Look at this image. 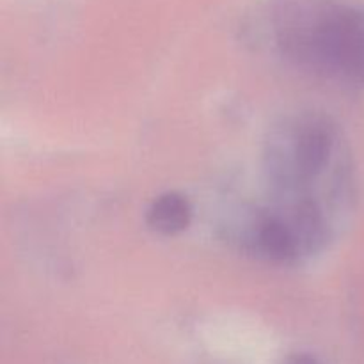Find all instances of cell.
<instances>
[{
  "instance_id": "obj_5",
  "label": "cell",
  "mask_w": 364,
  "mask_h": 364,
  "mask_svg": "<svg viewBox=\"0 0 364 364\" xmlns=\"http://www.w3.org/2000/svg\"><path fill=\"white\" fill-rule=\"evenodd\" d=\"M290 364H316L315 359L308 358V355H295L294 359H291Z\"/></svg>"
},
{
  "instance_id": "obj_4",
  "label": "cell",
  "mask_w": 364,
  "mask_h": 364,
  "mask_svg": "<svg viewBox=\"0 0 364 364\" xmlns=\"http://www.w3.org/2000/svg\"><path fill=\"white\" fill-rule=\"evenodd\" d=\"M258 242L263 252L277 262H287L294 258L297 252V237L294 231L283 220L272 219V217L263 220L259 226Z\"/></svg>"
},
{
  "instance_id": "obj_2",
  "label": "cell",
  "mask_w": 364,
  "mask_h": 364,
  "mask_svg": "<svg viewBox=\"0 0 364 364\" xmlns=\"http://www.w3.org/2000/svg\"><path fill=\"white\" fill-rule=\"evenodd\" d=\"M295 167L299 176L311 178L322 171L323 164L327 162L331 146H333V135L331 130L322 123H309L302 127L295 139Z\"/></svg>"
},
{
  "instance_id": "obj_3",
  "label": "cell",
  "mask_w": 364,
  "mask_h": 364,
  "mask_svg": "<svg viewBox=\"0 0 364 364\" xmlns=\"http://www.w3.org/2000/svg\"><path fill=\"white\" fill-rule=\"evenodd\" d=\"M192 219V206L181 194L169 192L153 201L148 210V224L162 235H176L187 230Z\"/></svg>"
},
{
  "instance_id": "obj_1",
  "label": "cell",
  "mask_w": 364,
  "mask_h": 364,
  "mask_svg": "<svg viewBox=\"0 0 364 364\" xmlns=\"http://www.w3.org/2000/svg\"><path fill=\"white\" fill-rule=\"evenodd\" d=\"M279 39L299 59L364 78V9L340 0H290L279 13Z\"/></svg>"
}]
</instances>
